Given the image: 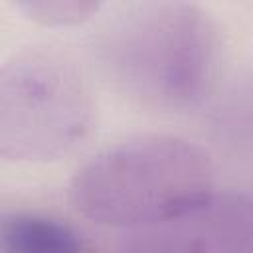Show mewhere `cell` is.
<instances>
[{
  "instance_id": "1",
  "label": "cell",
  "mask_w": 253,
  "mask_h": 253,
  "mask_svg": "<svg viewBox=\"0 0 253 253\" xmlns=\"http://www.w3.org/2000/svg\"><path fill=\"white\" fill-rule=\"evenodd\" d=\"M113 85L156 111H186L213 89L219 69V32L198 4L136 2L111 18L95 43Z\"/></svg>"
},
{
  "instance_id": "2",
  "label": "cell",
  "mask_w": 253,
  "mask_h": 253,
  "mask_svg": "<svg viewBox=\"0 0 253 253\" xmlns=\"http://www.w3.org/2000/svg\"><path fill=\"white\" fill-rule=\"evenodd\" d=\"M211 192L208 152L170 134L111 146L83 164L69 184V198L85 217L123 229L178 213Z\"/></svg>"
},
{
  "instance_id": "3",
  "label": "cell",
  "mask_w": 253,
  "mask_h": 253,
  "mask_svg": "<svg viewBox=\"0 0 253 253\" xmlns=\"http://www.w3.org/2000/svg\"><path fill=\"white\" fill-rule=\"evenodd\" d=\"M91 91L77 67L49 49H28L0 65V160L49 162L85 140Z\"/></svg>"
},
{
  "instance_id": "4",
  "label": "cell",
  "mask_w": 253,
  "mask_h": 253,
  "mask_svg": "<svg viewBox=\"0 0 253 253\" xmlns=\"http://www.w3.org/2000/svg\"><path fill=\"white\" fill-rule=\"evenodd\" d=\"M117 253H253L251 198L211 192L178 213L123 229Z\"/></svg>"
},
{
  "instance_id": "5",
  "label": "cell",
  "mask_w": 253,
  "mask_h": 253,
  "mask_svg": "<svg viewBox=\"0 0 253 253\" xmlns=\"http://www.w3.org/2000/svg\"><path fill=\"white\" fill-rule=\"evenodd\" d=\"M85 241L65 221L22 210L0 211V253H83Z\"/></svg>"
},
{
  "instance_id": "6",
  "label": "cell",
  "mask_w": 253,
  "mask_h": 253,
  "mask_svg": "<svg viewBox=\"0 0 253 253\" xmlns=\"http://www.w3.org/2000/svg\"><path fill=\"white\" fill-rule=\"evenodd\" d=\"M101 2H79V0H59V2H18L14 4L28 20L42 26H73L89 20L101 10Z\"/></svg>"
},
{
  "instance_id": "7",
  "label": "cell",
  "mask_w": 253,
  "mask_h": 253,
  "mask_svg": "<svg viewBox=\"0 0 253 253\" xmlns=\"http://www.w3.org/2000/svg\"><path fill=\"white\" fill-rule=\"evenodd\" d=\"M83 253H93V251H89V249H85V251H83Z\"/></svg>"
}]
</instances>
